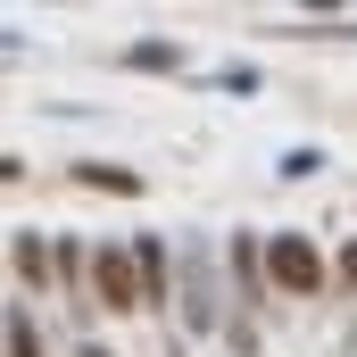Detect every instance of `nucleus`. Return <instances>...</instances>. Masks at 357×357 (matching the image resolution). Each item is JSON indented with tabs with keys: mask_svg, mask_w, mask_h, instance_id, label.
<instances>
[{
	"mask_svg": "<svg viewBox=\"0 0 357 357\" xmlns=\"http://www.w3.org/2000/svg\"><path fill=\"white\" fill-rule=\"evenodd\" d=\"M125 67H133V75H175L183 50H175V42H133V50H125Z\"/></svg>",
	"mask_w": 357,
	"mask_h": 357,
	"instance_id": "nucleus-8",
	"label": "nucleus"
},
{
	"mask_svg": "<svg viewBox=\"0 0 357 357\" xmlns=\"http://www.w3.org/2000/svg\"><path fill=\"white\" fill-rule=\"evenodd\" d=\"M316 167H324V158H316V150H282V167H274V175H291V183H307V175H316Z\"/></svg>",
	"mask_w": 357,
	"mask_h": 357,
	"instance_id": "nucleus-10",
	"label": "nucleus"
},
{
	"mask_svg": "<svg viewBox=\"0 0 357 357\" xmlns=\"http://www.w3.org/2000/svg\"><path fill=\"white\" fill-rule=\"evenodd\" d=\"M75 183H84V191H125V199L142 191V175H133V167H108V158H84V167H75Z\"/></svg>",
	"mask_w": 357,
	"mask_h": 357,
	"instance_id": "nucleus-7",
	"label": "nucleus"
},
{
	"mask_svg": "<svg viewBox=\"0 0 357 357\" xmlns=\"http://www.w3.org/2000/svg\"><path fill=\"white\" fill-rule=\"evenodd\" d=\"M8 266H17L25 291H50V282H59V250H50L42 233H8Z\"/></svg>",
	"mask_w": 357,
	"mask_h": 357,
	"instance_id": "nucleus-4",
	"label": "nucleus"
},
{
	"mask_svg": "<svg viewBox=\"0 0 357 357\" xmlns=\"http://www.w3.org/2000/svg\"><path fill=\"white\" fill-rule=\"evenodd\" d=\"M8 357H42V324H33V307H8Z\"/></svg>",
	"mask_w": 357,
	"mask_h": 357,
	"instance_id": "nucleus-9",
	"label": "nucleus"
},
{
	"mask_svg": "<svg viewBox=\"0 0 357 357\" xmlns=\"http://www.w3.org/2000/svg\"><path fill=\"white\" fill-rule=\"evenodd\" d=\"M307 33H324V42H357V17H316Z\"/></svg>",
	"mask_w": 357,
	"mask_h": 357,
	"instance_id": "nucleus-11",
	"label": "nucleus"
},
{
	"mask_svg": "<svg viewBox=\"0 0 357 357\" xmlns=\"http://www.w3.org/2000/svg\"><path fill=\"white\" fill-rule=\"evenodd\" d=\"M91 307H108V316L150 307V299H142V266H133V250H116V241L91 250Z\"/></svg>",
	"mask_w": 357,
	"mask_h": 357,
	"instance_id": "nucleus-2",
	"label": "nucleus"
},
{
	"mask_svg": "<svg viewBox=\"0 0 357 357\" xmlns=\"http://www.w3.org/2000/svg\"><path fill=\"white\" fill-rule=\"evenodd\" d=\"M233 291H241V299L274 291V274H266V241H258V233H233Z\"/></svg>",
	"mask_w": 357,
	"mask_h": 357,
	"instance_id": "nucleus-6",
	"label": "nucleus"
},
{
	"mask_svg": "<svg viewBox=\"0 0 357 357\" xmlns=\"http://www.w3.org/2000/svg\"><path fill=\"white\" fill-rule=\"evenodd\" d=\"M84 357H108V349H84Z\"/></svg>",
	"mask_w": 357,
	"mask_h": 357,
	"instance_id": "nucleus-13",
	"label": "nucleus"
},
{
	"mask_svg": "<svg viewBox=\"0 0 357 357\" xmlns=\"http://www.w3.org/2000/svg\"><path fill=\"white\" fill-rule=\"evenodd\" d=\"M266 274H274V291H282V299H316V291L333 282V266L316 258V241H307V233H266Z\"/></svg>",
	"mask_w": 357,
	"mask_h": 357,
	"instance_id": "nucleus-1",
	"label": "nucleus"
},
{
	"mask_svg": "<svg viewBox=\"0 0 357 357\" xmlns=\"http://www.w3.org/2000/svg\"><path fill=\"white\" fill-rule=\"evenodd\" d=\"M133 266H142V299H150V307H167V299H175V258H167V241H158V233H142V241H133Z\"/></svg>",
	"mask_w": 357,
	"mask_h": 357,
	"instance_id": "nucleus-5",
	"label": "nucleus"
},
{
	"mask_svg": "<svg viewBox=\"0 0 357 357\" xmlns=\"http://www.w3.org/2000/svg\"><path fill=\"white\" fill-rule=\"evenodd\" d=\"M183 324H191V333H233V324H225V299H216V282H208V258H199V250H183Z\"/></svg>",
	"mask_w": 357,
	"mask_h": 357,
	"instance_id": "nucleus-3",
	"label": "nucleus"
},
{
	"mask_svg": "<svg viewBox=\"0 0 357 357\" xmlns=\"http://www.w3.org/2000/svg\"><path fill=\"white\" fill-rule=\"evenodd\" d=\"M333 282H341V291H357V241L341 250V266H333Z\"/></svg>",
	"mask_w": 357,
	"mask_h": 357,
	"instance_id": "nucleus-12",
	"label": "nucleus"
}]
</instances>
